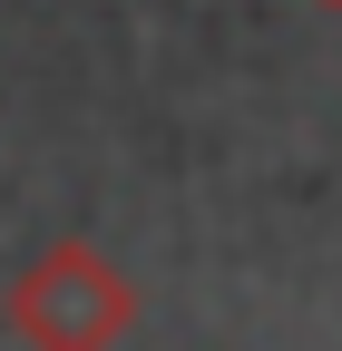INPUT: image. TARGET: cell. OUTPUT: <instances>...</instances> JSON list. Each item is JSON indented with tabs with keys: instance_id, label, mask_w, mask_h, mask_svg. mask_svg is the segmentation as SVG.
I'll return each mask as SVG.
<instances>
[{
	"instance_id": "1",
	"label": "cell",
	"mask_w": 342,
	"mask_h": 351,
	"mask_svg": "<svg viewBox=\"0 0 342 351\" xmlns=\"http://www.w3.org/2000/svg\"><path fill=\"white\" fill-rule=\"evenodd\" d=\"M0 322H10L20 351H117L137 332V283H127L89 234H59V244H39L10 274Z\"/></svg>"
},
{
	"instance_id": "2",
	"label": "cell",
	"mask_w": 342,
	"mask_h": 351,
	"mask_svg": "<svg viewBox=\"0 0 342 351\" xmlns=\"http://www.w3.org/2000/svg\"><path fill=\"white\" fill-rule=\"evenodd\" d=\"M332 10H342V0H332Z\"/></svg>"
}]
</instances>
